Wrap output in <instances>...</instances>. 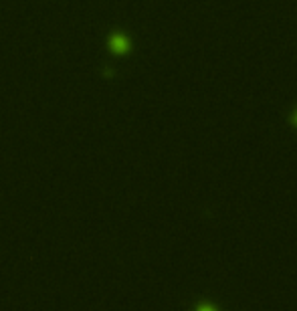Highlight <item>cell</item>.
Instances as JSON below:
<instances>
[{
  "label": "cell",
  "instance_id": "1",
  "mask_svg": "<svg viewBox=\"0 0 297 311\" xmlns=\"http://www.w3.org/2000/svg\"><path fill=\"white\" fill-rule=\"evenodd\" d=\"M113 47H115L117 51H124V49H126V40H124V38H121V37L113 38Z\"/></svg>",
  "mask_w": 297,
  "mask_h": 311
},
{
  "label": "cell",
  "instance_id": "2",
  "mask_svg": "<svg viewBox=\"0 0 297 311\" xmlns=\"http://www.w3.org/2000/svg\"><path fill=\"white\" fill-rule=\"evenodd\" d=\"M295 124H297V113H295Z\"/></svg>",
  "mask_w": 297,
  "mask_h": 311
}]
</instances>
